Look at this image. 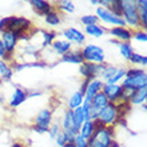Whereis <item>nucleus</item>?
Instances as JSON below:
<instances>
[{"label":"nucleus","mask_w":147,"mask_h":147,"mask_svg":"<svg viewBox=\"0 0 147 147\" xmlns=\"http://www.w3.org/2000/svg\"><path fill=\"white\" fill-rule=\"evenodd\" d=\"M94 122H95V131L88 139V147H111L114 143L111 128L102 126L98 120Z\"/></svg>","instance_id":"1"},{"label":"nucleus","mask_w":147,"mask_h":147,"mask_svg":"<svg viewBox=\"0 0 147 147\" xmlns=\"http://www.w3.org/2000/svg\"><path fill=\"white\" fill-rule=\"evenodd\" d=\"M147 84V76L142 68H131L126 71V79L122 83V88H131V90H139L146 87Z\"/></svg>","instance_id":"2"},{"label":"nucleus","mask_w":147,"mask_h":147,"mask_svg":"<svg viewBox=\"0 0 147 147\" xmlns=\"http://www.w3.org/2000/svg\"><path fill=\"white\" fill-rule=\"evenodd\" d=\"M3 20V28L7 31L13 32L18 38L24 34V31L31 26V22L26 18H16V16H9Z\"/></svg>","instance_id":"3"},{"label":"nucleus","mask_w":147,"mask_h":147,"mask_svg":"<svg viewBox=\"0 0 147 147\" xmlns=\"http://www.w3.org/2000/svg\"><path fill=\"white\" fill-rule=\"evenodd\" d=\"M122 13L124 16V23L130 24L132 27L140 26L139 16H138V8H136V1L131 0H123L122 1Z\"/></svg>","instance_id":"4"},{"label":"nucleus","mask_w":147,"mask_h":147,"mask_svg":"<svg viewBox=\"0 0 147 147\" xmlns=\"http://www.w3.org/2000/svg\"><path fill=\"white\" fill-rule=\"evenodd\" d=\"M118 118H119V115H118L116 106L112 105V103H109L105 109H102L100 111L98 112L96 120L102 124V126H105V127H110V126H112V124L116 123Z\"/></svg>","instance_id":"5"},{"label":"nucleus","mask_w":147,"mask_h":147,"mask_svg":"<svg viewBox=\"0 0 147 147\" xmlns=\"http://www.w3.org/2000/svg\"><path fill=\"white\" fill-rule=\"evenodd\" d=\"M82 52V58L86 60V63H94V64H102L105 62V52L100 47L95 46V44H88L83 48Z\"/></svg>","instance_id":"6"},{"label":"nucleus","mask_w":147,"mask_h":147,"mask_svg":"<svg viewBox=\"0 0 147 147\" xmlns=\"http://www.w3.org/2000/svg\"><path fill=\"white\" fill-rule=\"evenodd\" d=\"M106 66H103V63L102 64H94V63H82L80 64V74L86 79H90V80H92L95 79L96 76L102 75L103 71H105Z\"/></svg>","instance_id":"7"},{"label":"nucleus","mask_w":147,"mask_h":147,"mask_svg":"<svg viewBox=\"0 0 147 147\" xmlns=\"http://www.w3.org/2000/svg\"><path fill=\"white\" fill-rule=\"evenodd\" d=\"M96 13H98V16L103 20V22H106V23H109V24H112V26L123 27L124 24H126V23H124V20H123V18H119V16L114 15L110 9H106V8H103V7L98 8ZM98 16H96V18H98Z\"/></svg>","instance_id":"8"},{"label":"nucleus","mask_w":147,"mask_h":147,"mask_svg":"<svg viewBox=\"0 0 147 147\" xmlns=\"http://www.w3.org/2000/svg\"><path fill=\"white\" fill-rule=\"evenodd\" d=\"M51 124V111L50 110H43L38 114L36 116V124H35V131H38L39 134L48 131Z\"/></svg>","instance_id":"9"},{"label":"nucleus","mask_w":147,"mask_h":147,"mask_svg":"<svg viewBox=\"0 0 147 147\" xmlns=\"http://www.w3.org/2000/svg\"><path fill=\"white\" fill-rule=\"evenodd\" d=\"M122 91H123V88L118 84H106L103 86V91L102 92L107 96L109 102H111L112 105H116L118 100L122 102V99H120L122 98Z\"/></svg>","instance_id":"10"},{"label":"nucleus","mask_w":147,"mask_h":147,"mask_svg":"<svg viewBox=\"0 0 147 147\" xmlns=\"http://www.w3.org/2000/svg\"><path fill=\"white\" fill-rule=\"evenodd\" d=\"M103 82L99 80V79H92L90 80L87 88H86V92H84V100L83 102H87V103H91V99H92L98 92H100L103 90Z\"/></svg>","instance_id":"11"},{"label":"nucleus","mask_w":147,"mask_h":147,"mask_svg":"<svg viewBox=\"0 0 147 147\" xmlns=\"http://www.w3.org/2000/svg\"><path fill=\"white\" fill-rule=\"evenodd\" d=\"M1 36H3V38H1V43H3L5 51H7L8 54L13 52L15 46H16V42H18V36H16L13 32L7 31V30H4Z\"/></svg>","instance_id":"12"},{"label":"nucleus","mask_w":147,"mask_h":147,"mask_svg":"<svg viewBox=\"0 0 147 147\" xmlns=\"http://www.w3.org/2000/svg\"><path fill=\"white\" fill-rule=\"evenodd\" d=\"M109 103H110V102H109V99H107V96H106L102 91H100V92H98L96 95L91 99V107H92V109L95 110L96 112H99L102 109H105Z\"/></svg>","instance_id":"13"},{"label":"nucleus","mask_w":147,"mask_h":147,"mask_svg":"<svg viewBox=\"0 0 147 147\" xmlns=\"http://www.w3.org/2000/svg\"><path fill=\"white\" fill-rule=\"evenodd\" d=\"M64 36L67 38L68 42H74V43H78V44H82V43L84 42V38H86L83 35V32H80L76 28H68V30H66L64 31Z\"/></svg>","instance_id":"14"},{"label":"nucleus","mask_w":147,"mask_h":147,"mask_svg":"<svg viewBox=\"0 0 147 147\" xmlns=\"http://www.w3.org/2000/svg\"><path fill=\"white\" fill-rule=\"evenodd\" d=\"M94 131H95V122H94V120H86L84 123L82 124L79 135H80L82 138H84L86 140H88L92 136Z\"/></svg>","instance_id":"15"},{"label":"nucleus","mask_w":147,"mask_h":147,"mask_svg":"<svg viewBox=\"0 0 147 147\" xmlns=\"http://www.w3.org/2000/svg\"><path fill=\"white\" fill-rule=\"evenodd\" d=\"M111 35L115 39H119V40H123V42L127 43L128 40H131L132 34L128 30H126L124 27H115L111 30Z\"/></svg>","instance_id":"16"},{"label":"nucleus","mask_w":147,"mask_h":147,"mask_svg":"<svg viewBox=\"0 0 147 147\" xmlns=\"http://www.w3.org/2000/svg\"><path fill=\"white\" fill-rule=\"evenodd\" d=\"M63 127H64V131H71L74 132L75 135L79 134V131L75 127V123H74V116H72V111L68 110L64 115V119H63Z\"/></svg>","instance_id":"17"},{"label":"nucleus","mask_w":147,"mask_h":147,"mask_svg":"<svg viewBox=\"0 0 147 147\" xmlns=\"http://www.w3.org/2000/svg\"><path fill=\"white\" fill-rule=\"evenodd\" d=\"M136 8H138L139 22L143 24V28H146L147 27V1L146 0H139V1H136Z\"/></svg>","instance_id":"18"},{"label":"nucleus","mask_w":147,"mask_h":147,"mask_svg":"<svg viewBox=\"0 0 147 147\" xmlns=\"http://www.w3.org/2000/svg\"><path fill=\"white\" fill-rule=\"evenodd\" d=\"M31 4H32V7L35 8L40 15H47L48 12L52 11L51 4L44 1V0H31Z\"/></svg>","instance_id":"19"},{"label":"nucleus","mask_w":147,"mask_h":147,"mask_svg":"<svg viewBox=\"0 0 147 147\" xmlns=\"http://www.w3.org/2000/svg\"><path fill=\"white\" fill-rule=\"evenodd\" d=\"M62 62H68V63H76V64H82L84 62L82 58L80 51H68L66 55H63Z\"/></svg>","instance_id":"20"},{"label":"nucleus","mask_w":147,"mask_h":147,"mask_svg":"<svg viewBox=\"0 0 147 147\" xmlns=\"http://www.w3.org/2000/svg\"><path fill=\"white\" fill-rule=\"evenodd\" d=\"M147 98V87H143V88L135 90V92L132 94V96L130 98L128 103H132V105H140L146 100Z\"/></svg>","instance_id":"21"},{"label":"nucleus","mask_w":147,"mask_h":147,"mask_svg":"<svg viewBox=\"0 0 147 147\" xmlns=\"http://www.w3.org/2000/svg\"><path fill=\"white\" fill-rule=\"evenodd\" d=\"M74 138H75V134L71 131H63V132H59L58 136L55 138L56 139V143L59 146H64L67 143H72L74 142Z\"/></svg>","instance_id":"22"},{"label":"nucleus","mask_w":147,"mask_h":147,"mask_svg":"<svg viewBox=\"0 0 147 147\" xmlns=\"http://www.w3.org/2000/svg\"><path fill=\"white\" fill-rule=\"evenodd\" d=\"M55 52H58L60 55H66L68 51H71V43L66 42V40H56L52 43Z\"/></svg>","instance_id":"23"},{"label":"nucleus","mask_w":147,"mask_h":147,"mask_svg":"<svg viewBox=\"0 0 147 147\" xmlns=\"http://www.w3.org/2000/svg\"><path fill=\"white\" fill-rule=\"evenodd\" d=\"M26 99H27V94L24 92L23 90L16 88L13 95H12V98H11V103H9V105H11L12 107H18V106L22 105Z\"/></svg>","instance_id":"24"},{"label":"nucleus","mask_w":147,"mask_h":147,"mask_svg":"<svg viewBox=\"0 0 147 147\" xmlns=\"http://www.w3.org/2000/svg\"><path fill=\"white\" fill-rule=\"evenodd\" d=\"M72 116H74V123H75V127H76V130L79 131V130H80V127H82V124L86 122L84 112H83V110H82V106L74 110V111H72Z\"/></svg>","instance_id":"25"},{"label":"nucleus","mask_w":147,"mask_h":147,"mask_svg":"<svg viewBox=\"0 0 147 147\" xmlns=\"http://www.w3.org/2000/svg\"><path fill=\"white\" fill-rule=\"evenodd\" d=\"M83 100H84V95H83L80 91H76V92L70 98V100H68V107H70V109H74V110L78 109V107H80V106L83 105Z\"/></svg>","instance_id":"26"},{"label":"nucleus","mask_w":147,"mask_h":147,"mask_svg":"<svg viewBox=\"0 0 147 147\" xmlns=\"http://www.w3.org/2000/svg\"><path fill=\"white\" fill-rule=\"evenodd\" d=\"M86 32H87L90 36H94V38H100V36L105 34V28L100 27V26H98V24L86 26Z\"/></svg>","instance_id":"27"},{"label":"nucleus","mask_w":147,"mask_h":147,"mask_svg":"<svg viewBox=\"0 0 147 147\" xmlns=\"http://www.w3.org/2000/svg\"><path fill=\"white\" fill-rule=\"evenodd\" d=\"M119 48H120V54H122V56H123L124 59H130L131 58V55L134 54L132 47H131L130 43H120Z\"/></svg>","instance_id":"28"},{"label":"nucleus","mask_w":147,"mask_h":147,"mask_svg":"<svg viewBox=\"0 0 147 147\" xmlns=\"http://www.w3.org/2000/svg\"><path fill=\"white\" fill-rule=\"evenodd\" d=\"M46 22L50 26H58V24H60V18H59V15L56 12L51 11L46 15Z\"/></svg>","instance_id":"29"},{"label":"nucleus","mask_w":147,"mask_h":147,"mask_svg":"<svg viewBox=\"0 0 147 147\" xmlns=\"http://www.w3.org/2000/svg\"><path fill=\"white\" fill-rule=\"evenodd\" d=\"M123 76H126V70L124 68H119V70H116L115 75L110 79V80H107V84H115L118 80H120Z\"/></svg>","instance_id":"30"},{"label":"nucleus","mask_w":147,"mask_h":147,"mask_svg":"<svg viewBox=\"0 0 147 147\" xmlns=\"http://www.w3.org/2000/svg\"><path fill=\"white\" fill-rule=\"evenodd\" d=\"M0 75H1L4 79H9V78L12 76V71L9 70V67L4 62H0Z\"/></svg>","instance_id":"31"},{"label":"nucleus","mask_w":147,"mask_h":147,"mask_svg":"<svg viewBox=\"0 0 147 147\" xmlns=\"http://www.w3.org/2000/svg\"><path fill=\"white\" fill-rule=\"evenodd\" d=\"M80 20L84 26H92V24H96L98 18L94 15H84V16H82Z\"/></svg>","instance_id":"32"},{"label":"nucleus","mask_w":147,"mask_h":147,"mask_svg":"<svg viewBox=\"0 0 147 147\" xmlns=\"http://www.w3.org/2000/svg\"><path fill=\"white\" fill-rule=\"evenodd\" d=\"M72 143H74V146L75 147H88V140H86L84 138H82L79 134L75 135Z\"/></svg>","instance_id":"33"},{"label":"nucleus","mask_w":147,"mask_h":147,"mask_svg":"<svg viewBox=\"0 0 147 147\" xmlns=\"http://www.w3.org/2000/svg\"><path fill=\"white\" fill-rule=\"evenodd\" d=\"M132 63H136V64H143L146 66L147 64V58L146 56H142V55H138V54H132L131 58H130Z\"/></svg>","instance_id":"34"},{"label":"nucleus","mask_w":147,"mask_h":147,"mask_svg":"<svg viewBox=\"0 0 147 147\" xmlns=\"http://www.w3.org/2000/svg\"><path fill=\"white\" fill-rule=\"evenodd\" d=\"M116 70L118 68H115V67H106L105 71H103V74H102V76H103V79H106V82L110 80L114 75H115Z\"/></svg>","instance_id":"35"},{"label":"nucleus","mask_w":147,"mask_h":147,"mask_svg":"<svg viewBox=\"0 0 147 147\" xmlns=\"http://www.w3.org/2000/svg\"><path fill=\"white\" fill-rule=\"evenodd\" d=\"M59 7L66 12H74V9H75V8H74V4L71 3V1H60V3H59Z\"/></svg>","instance_id":"36"},{"label":"nucleus","mask_w":147,"mask_h":147,"mask_svg":"<svg viewBox=\"0 0 147 147\" xmlns=\"http://www.w3.org/2000/svg\"><path fill=\"white\" fill-rule=\"evenodd\" d=\"M43 35H44V42H43V47H44V46H48V44H51V43H52V40L55 39V34H54V32H44Z\"/></svg>","instance_id":"37"},{"label":"nucleus","mask_w":147,"mask_h":147,"mask_svg":"<svg viewBox=\"0 0 147 147\" xmlns=\"http://www.w3.org/2000/svg\"><path fill=\"white\" fill-rule=\"evenodd\" d=\"M134 38H135L136 40H139V42H146V40H147V35H146V32H143V31L136 32L135 35H134Z\"/></svg>","instance_id":"38"},{"label":"nucleus","mask_w":147,"mask_h":147,"mask_svg":"<svg viewBox=\"0 0 147 147\" xmlns=\"http://www.w3.org/2000/svg\"><path fill=\"white\" fill-rule=\"evenodd\" d=\"M58 134H59V126H58V124H54V126L51 127V130H50L51 138H56V136H58Z\"/></svg>","instance_id":"39"},{"label":"nucleus","mask_w":147,"mask_h":147,"mask_svg":"<svg viewBox=\"0 0 147 147\" xmlns=\"http://www.w3.org/2000/svg\"><path fill=\"white\" fill-rule=\"evenodd\" d=\"M5 55H7V51H5L3 43H1V40H0V58H5Z\"/></svg>","instance_id":"40"},{"label":"nucleus","mask_w":147,"mask_h":147,"mask_svg":"<svg viewBox=\"0 0 147 147\" xmlns=\"http://www.w3.org/2000/svg\"><path fill=\"white\" fill-rule=\"evenodd\" d=\"M40 95V92H32V94H30V96H39Z\"/></svg>","instance_id":"41"},{"label":"nucleus","mask_w":147,"mask_h":147,"mask_svg":"<svg viewBox=\"0 0 147 147\" xmlns=\"http://www.w3.org/2000/svg\"><path fill=\"white\" fill-rule=\"evenodd\" d=\"M12 147H24V146H22L20 143H13L12 144Z\"/></svg>","instance_id":"42"},{"label":"nucleus","mask_w":147,"mask_h":147,"mask_svg":"<svg viewBox=\"0 0 147 147\" xmlns=\"http://www.w3.org/2000/svg\"><path fill=\"white\" fill-rule=\"evenodd\" d=\"M63 147H75V146H74V143H67V144H64Z\"/></svg>","instance_id":"43"},{"label":"nucleus","mask_w":147,"mask_h":147,"mask_svg":"<svg viewBox=\"0 0 147 147\" xmlns=\"http://www.w3.org/2000/svg\"><path fill=\"white\" fill-rule=\"evenodd\" d=\"M1 30H3V20L0 19V31H1Z\"/></svg>","instance_id":"44"}]
</instances>
